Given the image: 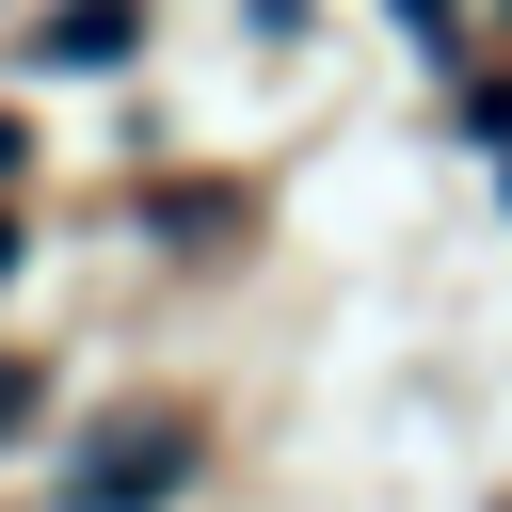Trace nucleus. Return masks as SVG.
Wrapping results in <instances>:
<instances>
[{
	"label": "nucleus",
	"instance_id": "20e7f679",
	"mask_svg": "<svg viewBox=\"0 0 512 512\" xmlns=\"http://www.w3.org/2000/svg\"><path fill=\"white\" fill-rule=\"evenodd\" d=\"M0 256H16V224H0Z\"/></svg>",
	"mask_w": 512,
	"mask_h": 512
},
{
	"label": "nucleus",
	"instance_id": "7ed1b4c3",
	"mask_svg": "<svg viewBox=\"0 0 512 512\" xmlns=\"http://www.w3.org/2000/svg\"><path fill=\"white\" fill-rule=\"evenodd\" d=\"M32 416H48V368H32V352H0V432H32Z\"/></svg>",
	"mask_w": 512,
	"mask_h": 512
},
{
	"label": "nucleus",
	"instance_id": "f03ea898",
	"mask_svg": "<svg viewBox=\"0 0 512 512\" xmlns=\"http://www.w3.org/2000/svg\"><path fill=\"white\" fill-rule=\"evenodd\" d=\"M112 48H128V0H64L48 16V64H112Z\"/></svg>",
	"mask_w": 512,
	"mask_h": 512
},
{
	"label": "nucleus",
	"instance_id": "f257e3e1",
	"mask_svg": "<svg viewBox=\"0 0 512 512\" xmlns=\"http://www.w3.org/2000/svg\"><path fill=\"white\" fill-rule=\"evenodd\" d=\"M192 448H208V432H192L176 400H160V416H112V432L64 464V512H160V496L192 480Z\"/></svg>",
	"mask_w": 512,
	"mask_h": 512
}]
</instances>
